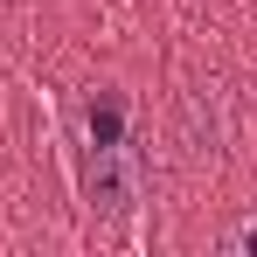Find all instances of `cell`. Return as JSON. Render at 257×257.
<instances>
[{"mask_svg": "<svg viewBox=\"0 0 257 257\" xmlns=\"http://www.w3.org/2000/svg\"><path fill=\"white\" fill-rule=\"evenodd\" d=\"M84 188H90V209L104 215H125L139 195H146V160H139V139L125 125V104L111 90L84 97Z\"/></svg>", "mask_w": 257, "mask_h": 257, "instance_id": "6da1fadb", "label": "cell"}, {"mask_svg": "<svg viewBox=\"0 0 257 257\" xmlns=\"http://www.w3.org/2000/svg\"><path fill=\"white\" fill-rule=\"evenodd\" d=\"M181 139H188V153H222V139H229V97H222V84H195L188 90Z\"/></svg>", "mask_w": 257, "mask_h": 257, "instance_id": "7a4b0ae2", "label": "cell"}, {"mask_svg": "<svg viewBox=\"0 0 257 257\" xmlns=\"http://www.w3.org/2000/svg\"><path fill=\"white\" fill-rule=\"evenodd\" d=\"M215 250L222 257H257V209L236 215V222H222V229H215Z\"/></svg>", "mask_w": 257, "mask_h": 257, "instance_id": "3957f363", "label": "cell"}]
</instances>
